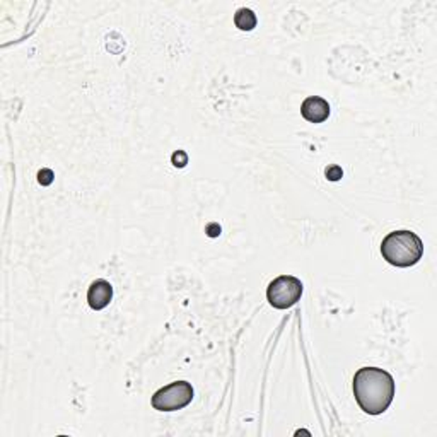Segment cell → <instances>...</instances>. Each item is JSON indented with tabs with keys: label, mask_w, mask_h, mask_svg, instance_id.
<instances>
[{
	"label": "cell",
	"mask_w": 437,
	"mask_h": 437,
	"mask_svg": "<svg viewBox=\"0 0 437 437\" xmlns=\"http://www.w3.org/2000/svg\"><path fill=\"white\" fill-rule=\"evenodd\" d=\"M354 397L365 414H385L394 398L393 376L380 367L359 369L354 376Z\"/></svg>",
	"instance_id": "obj_1"
},
{
	"label": "cell",
	"mask_w": 437,
	"mask_h": 437,
	"mask_svg": "<svg viewBox=\"0 0 437 437\" xmlns=\"http://www.w3.org/2000/svg\"><path fill=\"white\" fill-rule=\"evenodd\" d=\"M381 255L393 267H414L424 256V243L411 231H393L381 243Z\"/></svg>",
	"instance_id": "obj_2"
},
{
	"label": "cell",
	"mask_w": 437,
	"mask_h": 437,
	"mask_svg": "<svg viewBox=\"0 0 437 437\" xmlns=\"http://www.w3.org/2000/svg\"><path fill=\"white\" fill-rule=\"evenodd\" d=\"M302 291H304V287L297 277L280 275L268 285L267 299L273 308L287 309L301 299Z\"/></svg>",
	"instance_id": "obj_3"
},
{
	"label": "cell",
	"mask_w": 437,
	"mask_h": 437,
	"mask_svg": "<svg viewBox=\"0 0 437 437\" xmlns=\"http://www.w3.org/2000/svg\"><path fill=\"white\" fill-rule=\"evenodd\" d=\"M193 388L187 381H175L154 393L153 406L159 411H176L190 405Z\"/></svg>",
	"instance_id": "obj_4"
},
{
	"label": "cell",
	"mask_w": 437,
	"mask_h": 437,
	"mask_svg": "<svg viewBox=\"0 0 437 437\" xmlns=\"http://www.w3.org/2000/svg\"><path fill=\"white\" fill-rule=\"evenodd\" d=\"M301 115L311 123H323L330 116V104L319 96H309L301 106Z\"/></svg>",
	"instance_id": "obj_5"
},
{
	"label": "cell",
	"mask_w": 437,
	"mask_h": 437,
	"mask_svg": "<svg viewBox=\"0 0 437 437\" xmlns=\"http://www.w3.org/2000/svg\"><path fill=\"white\" fill-rule=\"evenodd\" d=\"M113 299V287L108 280H94L87 291V302L92 309H104Z\"/></svg>",
	"instance_id": "obj_6"
},
{
	"label": "cell",
	"mask_w": 437,
	"mask_h": 437,
	"mask_svg": "<svg viewBox=\"0 0 437 437\" xmlns=\"http://www.w3.org/2000/svg\"><path fill=\"white\" fill-rule=\"evenodd\" d=\"M234 24H236L238 29L241 31H251L256 26V16L253 11L250 9H239L236 14H234Z\"/></svg>",
	"instance_id": "obj_7"
},
{
	"label": "cell",
	"mask_w": 437,
	"mask_h": 437,
	"mask_svg": "<svg viewBox=\"0 0 437 437\" xmlns=\"http://www.w3.org/2000/svg\"><path fill=\"white\" fill-rule=\"evenodd\" d=\"M38 182H40L41 184H45V187L52 184V182H53V171L52 170H41L40 173H38Z\"/></svg>",
	"instance_id": "obj_8"
},
{
	"label": "cell",
	"mask_w": 437,
	"mask_h": 437,
	"mask_svg": "<svg viewBox=\"0 0 437 437\" xmlns=\"http://www.w3.org/2000/svg\"><path fill=\"white\" fill-rule=\"evenodd\" d=\"M342 170H340L338 166H331L326 170V176L328 179H331V182H337V179L342 178Z\"/></svg>",
	"instance_id": "obj_9"
}]
</instances>
